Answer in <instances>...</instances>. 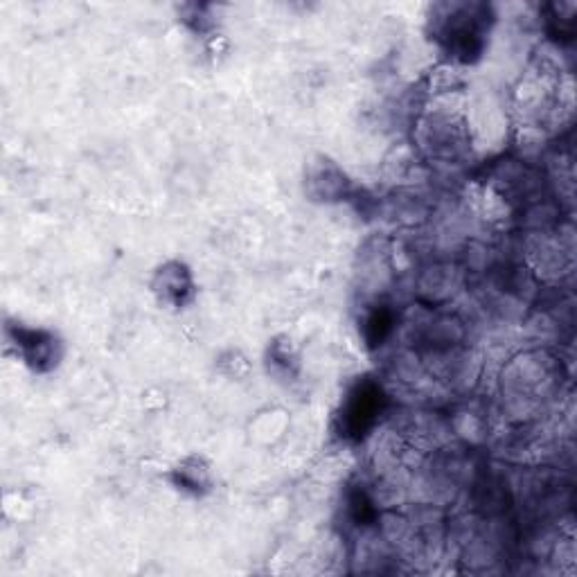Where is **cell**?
Instances as JSON below:
<instances>
[{
	"label": "cell",
	"mask_w": 577,
	"mask_h": 577,
	"mask_svg": "<svg viewBox=\"0 0 577 577\" xmlns=\"http://www.w3.org/2000/svg\"><path fill=\"white\" fill-rule=\"evenodd\" d=\"M14 339H16V348L21 350L25 363H30L34 370H43V363L52 366V361L57 359L55 339H52V336L46 332L16 327Z\"/></svg>",
	"instance_id": "1"
},
{
	"label": "cell",
	"mask_w": 577,
	"mask_h": 577,
	"mask_svg": "<svg viewBox=\"0 0 577 577\" xmlns=\"http://www.w3.org/2000/svg\"><path fill=\"white\" fill-rule=\"evenodd\" d=\"M158 287H161L158 291H161L167 303L183 305L185 294H190L192 291V282H190L188 271H185L181 264H172V266H165L163 273L158 275Z\"/></svg>",
	"instance_id": "3"
},
{
	"label": "cell",
	"mask_w": 577,
	"mask_h": 577,
	"mask_svg": "<svg viewBox=\"0 0 577 577\" xmlns=\"http://www.w3.org/2000/svg\"><path fill=\"white\" fill-rule=\"evenodd\" d=\"M379 413V390L372 386H359L348 399V406H345V426L352 433L366 431L370 422L375 420V415Z\"/></svg>",
	"instance_id": "2"
}]
</instances>
